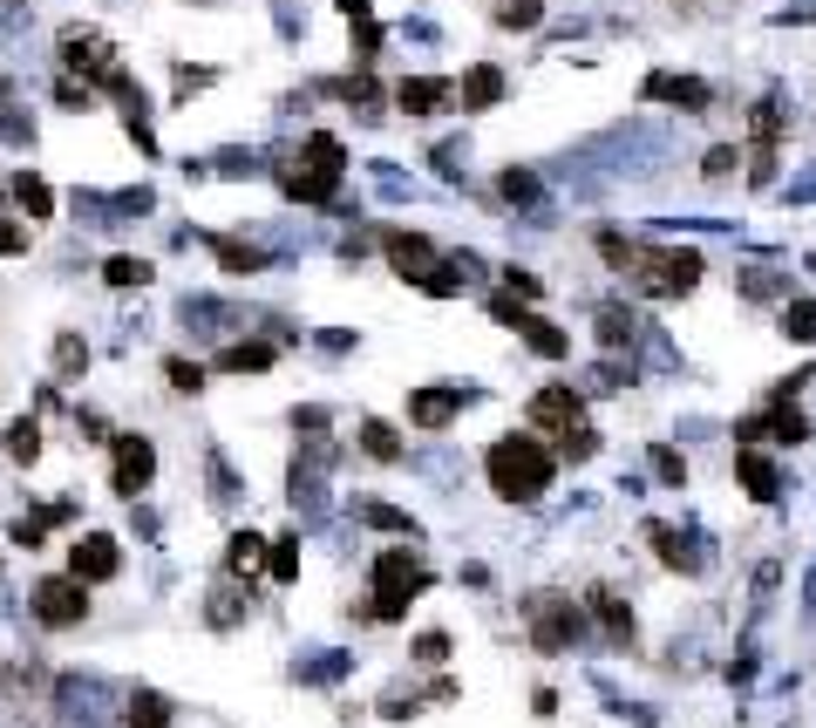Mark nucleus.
I'll return each instance as SVG.
<instances>
[{
	"mask_svg": "<svg viewBox=\"0 0 816 728\" xmlns=\"http://www.w3.org/2000/svg\"><path fill=\"white\" fill-rule=\"evenodd\" d=\"M483 470H490V490L503 497V505H531V497L551 490L558 449H545L538 436H497L490 457H483Z\"/></svg>",
	"mask_w": 816,
	"mask_h": 728,
	"instance_id": "obj_1",
	"label": "nucleus"
},
{
	"mask_svg": "<svg viewBox=\"0 0 816 728\" xmlns=\"http://www.w3.org/2000/svg\"><path fill=\"white\" fill-rule=\"evenodd\" d=\"M341 170H347V150H341V137H306V150L279 170V184H286V197H299V205H327L334 197V184H341Z\"/></svg>",
	"mask_w": 816,
	"mask_h": 728,
	"instance_id": "obj_2",
	"label": "nucleus"
},
{
	"mask_svg": "<svg viewBox=\"0 0 816 728\" xmlns=\"http://www.w3.org/2000/svg\"><path fill=\"white\" fill-rule=\"evenodd\" d=\"M626 272H633V286H640V293L680 299V293L701 286V253H694V245H640V259H633Z\"/></svg>",
	"mask_w": 816,
	"mask_h": 728,
	"instance_id": "obj_3",
	"label": "nucleus"
},
{
	"mask_svg": "<svg viewBox=\"0 0 816 728\" xmlns=\"http://www.w3.org/2000/svg\"><path fill=\"white\" fill-rule=\"evenodd\" d=\"M422 586H429V565H416L408 551H381V559H374V599L361 606V620L368 626H395Z\"/></svg>",
	"mask_w": 816,
	"mask_h": 728,
	"instance_id": "obj_4",
	"label": "nucleus"
},
{
	"mask_svg": "<svg viewBox=\"0 0 816 728\" xmlns=\"http://www.w3.org/2000/svg\"><path fill=\"white\" fill-rule=\"evenodd\" d=\"M381 253H388V266L401 272L408 286H422V293H436V299L456 293V266L436 259V245H429V239H416V232H388V239H381Z\"/></svg>",
	"mask_w": 816,
	"mask_h": 728,
	"instance_id": "obj_5",
	"label": "nucleus"
},
{
	"mask_svg": "<svg viewBox=\"0 0 816 728\" xmlns=\"http://www.w3.org/2000/svg\"><path fill=\"white\" fill-rule=\"evenodd\" d=\"M35 620L41 626H82L89 620V586L75 572H55V579L35 586Z\"/></svg>",
	"mask_w": 816,
	"mask_h": 728,
	"instance_id": "obj_6",
	"label": "nucleus"
},
{
	"mask_svg": "<svg viewBox=\"0 0 816 728\" xmlns=\"http://www.w3.org/2000/svg\"><path fill=\"white\" fill-rule=\"evenodd\" d=\"M578 606H572V599H531V647H545V654H565V647L578 640Z\"/></svg>",
	"mask_w": 816,
	"mask_h": 728,
	"instance_id": "obj_7",
	"label": "nucleus"
},
{
	"mask_svg": "<svg viewBox=\"0 0 816 728\" xmlns=\"http://www.w3.org/2000/svg\"><path fill=\"white\" fill-rule=\"evenodd\" d=\"M531 422H538V430L545 436H558V443H565V436H578L585 430V401H578V388H538V395H531Z\"/></svg>",
	"mask_w": 816,
	"mask_h": 728,
	"instance_id": "obj_8",
	"label": "nucleus"
},
{
	"mask_svg": "<svg viewBox=\"0 0 816 728\" xmlns=\"http://www.w3.org/2000/svg\"><path fill=\"white\" fill-rule=\"evenodd\" d=\"M110 457H116V497H137L150 476H157V449H150V436H110Z\"/></svg>",
	"mask_w": 816,
	"mask_h": 728,
	"instance_id": "obj_9",
	"label": "nucleus"
},
{
	"mask_svg": "<svg viewBox=\"0 0 816 728\" xmlns=\"http://www.w3.org/2000/svg\"><path fill=\"white\" fill-rule=\"evenodd\" d=\"M116 565H123V545H116L110 532H89V538H75V551H68V572H75L82 586L116 579Z\"/></svg>",
	"mask_w": 816,
	"mask_h": 728,
	"instance_id": "obj_10",
	"label": "nucleus"
},
{
	"mask_svg": "<svg viewBox=\"0 0 816 728\" xmlns=\"http://www.w3.org/2000/svg\"><path fill=\"white\" fill-rule=\"evenodd\" d=\"M742 436L803 443V436H809V416H803V409H789V395H776V409H769V416H749V422H742Z\"/></svg>",
	"mask_w": 816,
	"mask_h": 728,
	"instance_id": "obj_11",
	"label": "nucleus"
},
{
	"mask_svg": "<svg viewBox=\"0 0 816 728\" xmlns=\"http://www.w3.org/2000/svg\"><path fill=\"white\" fill-rule=\"evenodd\" d=\"M735 476H742V490L755 497V505H776V497H782V470H776L769 457H755V449L735 457Z\"/></svg>",
	"mask_w": 816,
	"mask_h": 728,
	"instance_id": "obj_12",
	"label": "nucleus"
},
{
	"mask_svg": "<svg viewBox=\"0 0 816 728\" xmlns=\"http://www.w3.org/2000/svg\"><path fill=\"white\" fill-rule=\"evenodd\" d=\"M395 103H401L408 116H429V110L456 103V89L443 82V75H416V82H401V89H395Z\"/></svg>",
	"mask_w": 816,
	"mask_h": 728,
	"instance_id": "obj_13",
	"label": "nucleus"
},
{
	"mask_svg": "<svg viewBox=\"0 0 816 728\" xmlns=\"http://www.w3.org/2000/svg\"><path fill=\"white\" fill-rule=\"evenodd\" d=\"M408 422H416V430H449L456 422V395L449 388H416L408 395Z\"/></svg>",
	"mask_w": 816,
	"mask_h": 728,
	"instance_id": "obj_14",
	"label": "nucleus"
},
{
	"mask_svg": "<svg viewBox=\"0 0 816 728\" xmlns=\"http://www.w3.org/2000/svg\"><path fill=\"white\" fill-rule=\"evenodd\" d=\"M497 95H503V68H490V62H476L463 82H456V103L463 110H490Z\"/></svg>",
	"mask_w": 816,
	"mask_h": 728,
	"instance_id": "obj_15",
	"label": "nucleus"
},
{
	"mask_svg": "<svg viewBox=\"0 0 816 728\" xmlns=\"http://www.w3.org/2000/svg\"><path fill=\"white\" fill-rule=\"evenodd\" d=\"M272 361H279V347H272V341H239V347H225V355H218L225 374H266Z\"/></svg>",
	"mask_w": 816,
	"mask_h": 728,
	"instance_id": "obj_16",
	"label": "nucleus"
},
{
	"mask_svg": "<svg viewBox=\"0 0 816 728\" xmlns=\"http://www.w3.org/2000/svg\"><path fill=\"white\" fill-rule=\"evenodd\" d=\"M585 606L599 613V626H605L612 640H633V606H626V599H612L605 586H592V592H585Z\"/></svg>",
	"mask_w": 816,
	"mask_h": 728,
	"instance_id": "obj_17",
	"label": "nucleus"
},
{
	"mask_svg": "<svg viewBox=\"0 0 816 728\" xmlns=\"http://www.w3.org/2000/svg\"><path fill=\"white\" fill-rule=\"evenodd\" d=\"M647 95H653V103H687V110H701V103H707V82H687V75H647Z\"/></svg>",
	"mask_w": 816,
	"mask_h": 728,
	"instance_id": "obj_18",
	"label": "nucleus"
},
{
	"mask_svg": "<svg viewBox=\"0 0 816 728\" xmlns=\"http://www.w3.org/2000/svg\"><path fill=\"white\" fill-rule=\"evenodd\" d=\"M518 334L531 341V355H545V361H558V355H572V341H565V328H551V320H538V314H524V320H518Z\"/></svg>",
	"mask_w": 816,
	"mask_h": 728,
	"instance_id": "obj_19",
	"label": "nucleus"
},
{
	"mask_svg": "<svg viewBox=\"0 0 816 728\" xmlns=\"http://www.w3.org/2000/svg\"><path fill=\"white\" fill-rule=\"evenodd\" d=\"M130 728H170V701L157 688H137L130 694Z\"/></svg>",
	"mask_w": 816,
	"mask_h": 728,
	"instance_id": "obj_20",
	"label": "nucleus"
},
{
	"mask_svg": "<svg viewBox=\"0 0 816 728\" xmlns=\"http://www.w3.org/2000/svg\"><path fill=\"white\" fill-rule=\"evenodd\" d=\"M14 205L28 212V218H48V212H55V191H48L35 170H21V178H14Z\"/></svg>",
	"mask_w": 816,
	"mask_h": 728,
	"instance_id": "obj_21",
	"label": "nucleus"
},
{
	"mask_svg": "<svg viewBox=\"0 0 816 728\" xmlns=\"http://www.w3.org/2000/svg\"><path fill=\"white\" fill-rule=\"evenodd\" d=\"M8 463H41V422H8Z\"/></svg>",
	"mask_w": 816,
	"mask_h": 728,
	"instance_id": "obj_22",
	"label": "nucleus"
},
{
	"mask_svg": "<svg viewBox=\"0 0 816 728\" xmlns=\"http://www.w3.org/2000/svg\"><path fill=\"white\" fill-rule=\"evenodd\" d=\"M252 565H266V538H252V532H239L232 545H225V572H232V579H245Z\"/></svg>",
	"mask_w": 816,
	"mask_h": 728,
	"instance_id": "obj_23",
	"label": "nucleus"
},
{
	"mask_svg": "<svg viewBox=\"0 0 816 728\" xmlns=\"http://www.w3.org/2000/svg\"><path fill=\"white\" fill-rule=\"evenodd\" d=\"M361 449L374 463H401V436L388 430V422H361Z\"/></svg>",
	"mask_w": 816,
	"mask_h": 728,
	"instance_id": "obj_24",
	"label": "nucleus"
},
{
	"mask_svg": "<svg viewBox=\"0 0 816 728\" xmlns=\"http://www.w3.org/2000/svg\"><path fill=\"white\" fill-rule=\"evenodd\" d=\"M341 8H347V21H354V48L374 55V48H381V21L368 14V0H341Z\"/></svg>",
	"mask_w": 816,
	"mask_h": 728,
	"instance_id": "obj_25",
	"label": "nucleus"
},
{
	"mask_svg": "<svg viewBox=\"0 0 816 728\" xmlns=\"http://www.w3.org/2000/svg\"><path fill=\"white\" fill-rule=\"evenodd\" d=\"M212 253H218V266H225V272H259V266H266L259 245H232V239H218Z\"/></svg>",
	"mask_w": 816,
	"mask_h": 728,
	"instance_id": "obj_26",
	"label": "nucleus"
},
{
	"mask_svg": "<svg viewBox=\"0 0 816 728\" xmlns=\"http://www.w3.org/2000/svg\"><path fill=\"white\" fill-rule=\"evenodd\" d=\"M266 572H272V579H299V545L293 538H272L266 545Z\"/></svg>",
	"mask_w": 816,
	"mask_h": 728,
	"instance_id": "obj_27",
	"label": "nucleus"
},
{
	"mask_svg": "<svg viewBox=\"0 0 816 728\" xmlns=\"http://www.w3.org/2000/svg\"><path fill=\"white\" fill-rule=\"evenodd\" d=\"M102 280H110V286H150V266L130 259V253H116L110 266H102Z\"/></svg>",
	"mask_w": 816,
	"mask_h": 728,
	"instance_id": "obj_28",
	"label": "nucleus"
},
{
	"mask_svg": "<svg viewBox=\"0 0 816 728\" xmlns=\"http://www.w3.org/2000/svg\"><path fill=\"white\" fill-rule=\"evenodd\" d=\"M782 334L789 341H816V307H809V299H789V307H782Z\"/></svg>",
	"mask_w": 816,
	"mask_h": 728,
	"instance_id": "obj_29",
	"label": "nucleus"
},
{
	"mask_svg": "<svg viewBox=\"0 0 816 728\" xmlns=\"http://www.w3.org/2000/svg\"><path fill=\"white\" fill-rule=\"evenodd\" d=\"M647 538H653V551H660V559H667V572H694V565H687V545L667 532V524H653Z\"/></svg>",
	"mask_w": 816,
	"mask_h": 728,
	"instance_id": "obj_30",
	"label": "nucleus"
},
{
	"mask_svg": "<svg viewBox=\"0 0 816 728\" xmlns=\"http://www.w3.org/2000/svg\"><path fill=\"white\" fill-rule=\"evenodd\" d=\"M503 197H510V205H538V178H531V170H503Z\"/></svg>",
	"mask_w": 816,
	"mask_h": 728,
	"instance_id": "obj_31",
	"label": "nucleus"
},
{
	"mask_svg": "<svg viewBox=\"0 0 816 728\" xmlns=\"http://www.w3.org/2000/svg\"><path fill=\"white\" fill-rule=\"evenodd\" d=\"M82 368H89V347L75 341V334H62L55 341V374H82Z\"/></svg>",
	"mask_w": 816,
	"mask_h": 728,
	"instance_id": "obj_32",
	"label": "nucleus"
},
{
	"mask_svg": "<svg viewBox=\"0 0 816 728\" xmlns=\"http://www.w3.org/2000/svg\"><path fill=\"white\" fill-rule=\"evenodd\" d=\"M497 28H510V35H524V28H538V0H510V8L497 14Z\"/></svg>",
	"mask_w": 816,
	"mask_h": 728,
	"instance_id": "obj_33",
	"label": "nucleus"
},
{
	"mask_svg": "<svg viewBox=\"0 0 816 728\" xmlns=\"http://www.w3.org/2000/svg\"><path fill=\"white\" fill-rule=\"evenodd\" d=\"M164 374H170V388H191V395L204 388V368H197V361H184V355H170V361H164Z\"/></svg>",
	"mask_w": 816,
	"mask_h": 728,
	"instance_id": "obj_34",
	"label": "nucleus"
},
{
	"mask_svg": "<svg viewBox=\"0 0 816 728\" xmlns=\"http://www.w3.org/2000/svg\"><path fill=\"white\" fill-rule=\"evenodd\" d=\"M599 341H605V347H626V314H620V307L599 314Z\"/></svg>",
	"mask_w": 816,
	"mask_h": 728,
	"instance_id": "obj_35",
	"label": "nucleus"
},
{
	"mask_svg": "<svg viewBox=\"0 0 816 728\" xmlns=\"http://www.w3.org/2000/svg\"><path fill=\"white\" fill-rule=\"evenodd\" d=\"M21 253H28V232H21V225H8V218H0V259H21Z\"/></svg>",
	"mask_w": 816,
	"mask_h": 728,
	"instance_id": "obj_36",
	"label": "nucleus"
},
{
	"mask_svg": "<svg viewBox=\"0 0 816 728\" xmlns=\"http://www.w3.org/2000/svg\"><path fill=\"white\" fill-rule=\"evenodd\" d=\"M503 286H510V293H518V299H538V293H545V286H538V272H518V266H510V272H503Z\"/></svg>",
	"mask_w": 816,
	"mask_h": 728,
	"instance_id": "obj_37",
	"label": "nucleus"
},
{
	"mask_svg": "<svg viewBox=\"0 0 816 728\" xmlns=\"http://www.w3.org/2000/svg\"><path fill=\"white\" fill-rule=\"evenodd\" d=\"M443 654H449V634H422V640H416V661H429V667H436Z\"/></svg>",
	"mask_w": 816,
	"mask_h": 728,
	"instance_id": "obj_38",
	"label": "nucleus"
},
{
	"mask_svg": "<svg viewBox=\"0 0 816 728\" xmlns=\"http://www.w3.org/2000/svg\"><path fill=\"white\" fill-rule=\"evenodd\" d=\"M239 613H245V606H239L232 592H218V599H212V626H239Z\"/></svg>",
	"mask_w": 816,
	"mask_h": 728,
	"instance_id": "obj_39",
	"label": "nucleus"
},
{
	"mask_svg": "<svg viewBox=\"0 0 816 728\" xmlns=\"http://www.w3.org/2000/svg\"><path fill=\"white\" fill-rule=\"evenodd\" d=\"M368 518H374V524H381V532H408V518H401V511H395V505H368Z\"/></svg>",
	"mask_w": 816,
	"mask_h": 728,
	"instance_id": "obj_40",
	"label": "nucleus"
},
{
	"mask_svg": "<svg viewBox=\"0 0 816 728\" xmlns=\"http://www.w3.org/2000/svg\"><path fill=\"white\" fill-rule=\"evenodd\" d=\"M701 170H707V178H728V170H735V150H728V143H722V150H707V164H701Z\"/></svg>",
	"mask_w": 816,
	"mask_h": 728,
	"instance_id": "obj_41",
	"label": "nucleus"
}]
</instances>
